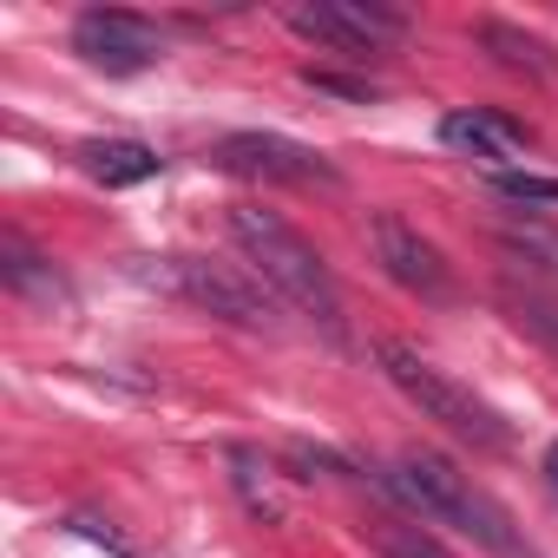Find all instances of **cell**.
Wrapping results in <instances>:
<instances>
[{"mask_svg":"<svg viewBox=\"0 0 558 558\" xmlns=\"http://www.w3.org/2000/svg\"><path fill=\"white\" fill-rule=\"evenodd\" d=\"M230 236H236L250 276H256L276 303H290V310H296L303 323H316L329 342H349L342 283H336V269L323 263V250H316L296 223H283L276 210H263V204H236V210H230Z\"/></svg>","mask_w":558,"mask_h":558,"instance_id":"cell-1","label":"cell"},{"mask_svg":"<svg viewBox=\"0 0 558 558\" xmlns=\"http://www.w3.org/2000/svg\"><path fill=\"white\" fill-rule=\"evenodd\" d=\"M421 525H453V532H466V538H480L486 551H499V558H532V545L512 532V519H506V506L499 499H486L453 460H440V453H401V460H388L381 473H375Z\"/></svg>","mask_w":558,"mask_h":558,"instance_id":"cell-2","label":"cell"},{"mask_svg":"<svg viewBox=\"0 0 558 558\" xmlns=\"http://www.w3.org/2000/svg\"><path fill=\"white\" fill-rule=\"evenodd\" d=\"M375 362H381V375L421 408V421L447 427L453 440H466V447H480V453H499V447H506L499 408L480 401L466 381H453V375H447L440 362H427L421 349H408V342H375Z\"/></svg>","mask_w":558,"mask_h":558,"instance_id":"cell-3","label":"cell"},{"mask_svg":"<svg viewBox=\"0 0 558 558\" xmlns=\"http://www.w3.org/2000/svg\"><path fill=\"white\" fill-rule=\"evenodd\" d=\"M283 21H290V34L336 47L349 60H368V53H388L408 40V14L381 8V0H303V8H283Z\"/></svg>","mask_w":558,"mask_h":558,"instance_id":"cell-4","label":"cell"},{"mask_svg":"<svg viewBox=\"0 0 558 558\" xmlns=\"http://www.w3.org/2000/svg\"><path fill=\"white\" fill-rule=\"evenodd\" d=\"M165 283H171L184 303H197V310H210V316H223V323H236V329H269V323H276L269 290L250 283V276L230 269V263H210V256H165Z\"/></svg>","mask_w":558,"mask_h":558,"instance_id":"cell-5","label":"cell"},{"mask_svg":"<svg viewBox=\"0 0 558 558\" xmlns=\"http://www.w3.org/2000/svg\"><path fill=\"white\" fill-rule=\"evenodd\" d=\"M73 53L99 73H151L165 60V34L145 21V14H125V8H86L73 21Z\"/></svg>","mask_w":558,"mask_h":558,"instance_id":"cell-6","label":"cell"},{"mask_svg":"<svg viewBox=\"0 0 558 558\" xmlns=\"http://www.w3.org/2000/svg\"><path fill=\"white\" fill-rule=\"evenodd\" d=\"M223 171L236 178H263V184H336V165L316 145H296L283 132H230L210 151Z\"/></svg>","mask_w":558,"mask_h":558,"instance_id":"cell-7","label":"cell"},{"mask_svg":"<svg viewBox=\"0 0 558 558\" xmlns=\"http://www.w3.org/2000/svg\"><path fill=\"white\" fill-rule=\"evenodd\" d=\"M368 236H375L381 269L395 276L408 296H421V303H447V296H453V263H447V256H440V243H427L408 217L381 210V217L368 223Z\"/></svg>","mask_w":558,"mask_h":558,"instance_id":"cell-8","label":"cell"},{"mask_svg":"<svg viewBox=\"0 0 558 558\" xmlns=\"http://www.w3.org/2000/svg\"><path fill=\"white\" fill-rule=\"evenodd\" d=\"M440 145H453V151H466V158H480V165H512V158L532 145V132H525L519 119H506V112L473 106V112H447V119H440Z\"/></svg>","mask_w":558,"mask_h":558,"instance_id":"cell-9","label":"cell"},{"mask_svg":"<svg viewBox=\"0 0 558 558\" xmlns=\"http://www.w3.org/2000/svg\"><path fill=\"white\" fill-rule=\"evenodd\" d=\"M0 283H8L14 296H27V303H73V290H66V276L40 256V250H27V236H0Z\"/></svg>","mask_w":558,"mask_h":558,"instance_id":"cell-10","label":"cell"},{"mask_svg":"<svg viewBox=\"0 0 558 558\" xmlns=\"http://www.w3.org/2000/svg\"><path fill=\"white\" fill-rule=\"evenodd\" d=\"M80 165H86V178H99L106 191H125V184H151L165 158H158L151 145H138V138H93V145H80Z\"/></svg>","mask_w":558,"mask_h":558,"instance_id":"cell-11","label":"cell"},{"mask_svg":"<svg viewBox=\"0 0 558 558\" xmlns=\"http://www.w3.org/2000/svg\"><path fill=\"white\" fill-rule=\"evenodd\" d=\"M480 40H486V53H493L499 66H512V73H532V80H551V73H558L551 47L532 40V34H519V27H506V21H486Z\"/></svg>","mask_w":558,"mask_h":558,"instance_id":"cell-12","label":"cell"},{"mask_svg":"<svg viewBox=\"0 0 558 558\" xmlns=\"http://www.w3.org/2000/svg\"><path fill=\"white\" fill-rule=\"evenodd\" d=\"M368 538H375L381 558H453L421 519H381V525H368Z\"/></svg>","mask_w":558,"mask_h":558,"instance_id":"cell-13","label":"cell"},{"mask_svg":"<svg viewBox=\"0 0 558 558\" xmlns=\"http://www.w3.org/2000/svg\"><path fill=\"white\" fill-rule=\"evenodd\" d=\"M230 466H236V486H243L250 512H263V519H276V512H283V499H276V480H269V466H263L250 447H230Z\"/></svg>","mask_w":558,"mask_h":558,"instance_id":"cell-14","label":"cell"},{"mask_svg":"<svg viewBox=\"0 0 558 558\" xmlns=\"http://www.w3.org/2000/svg\"><path fill=\"white\" fill-rule=\"evenodd\" d=\"M493 191L512 204H558V178H538V171H493Z\"/></svg>","mask_w":558,"mask_h":558,"instance_id":"cell-15","label":"cell"},{"mask_svg":"<svg viewBox=\"0 0 558 558\" xmlns=\"http://www.w3.org/2000/svg\"><path fill=\"white\" fill-rule=\"evenodd\" d=\"M545 466H551V480H558V447H551V453H545Z\"/></svg>","mask_w":558,"mask_h":558,"instance_id":"cell-16","label":"cell"}]
</instances>
